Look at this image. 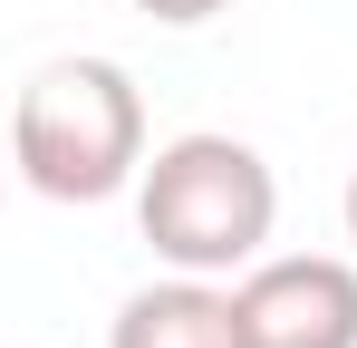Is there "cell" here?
Here are the masks:
<instances>
[{
	"mask_svg": "<svg viewBox=\"0 0 357 348\" xmlns=\"http://www.w3.org/2000/svg\"><path fill=\"white\" fill-rule=\"evenodd\" d=\"M135 223L155 242V261L203 271V281H232V271H251V261L271 252L280 184L261 165V145L193 126V136H174V145L145 155V174H135Z\"/></svg>",
	"mask_w": 357,
	"mask_h": 348,
	"instance_id": "1",
	"label": "cell"
},
{
	"mask_svg": "<svg viewBox=\"0 0 357 348\" xmlns=\"http://www.w3.org/2000/svg\"><path fill=\"white\" fill-rule=\"evenodd\" d=\"M20 184L49 203H107L145 174V97L116 58H49L10 107Z\"/></svg>",
	"mask_w": 357,
	"mask_h": 348,
	"instance_id": "2",
	"label": "cell"
},
{
	"mask_svg": "<svg viewBox=\"0 0 357 348\" xmlns=\"http://www.w3.org/2000/svg\"><path fill=\"white\" fill-rule=\"evenodd\" d=\"M232 300L251 348H357V261H328V252L251 261Z\"/></svg>",
	"mask_w": 357,
	"mask_h": 348,
	"instance_id": "3",
	"label": "cell"
},
{
	"mask_svg": "<svg viewBox=\"0 0 357 348\" xmlns=\"http://www.w3.org/2000/svg\"><path fill=\"white\" fill-rule=\"evenodd\" d=\"M107 348H251V339H241V300H232L222 281L174 271V281L135 290V300L116 310Z\"/></svg>",
	"mask_w": 357,
	"mask_h": 348,
	"instance_id": "4",
	"label": "cell"
},
{
	"mask_svg": "<svg viewBox=\"0 0 357 348\" xmlns=\"http://www.w3.org/2000/svg\"><path fill=\"white\" fill-rule=\"evenodd\" d=\"M145 20H165V29H203V20H222L232 0H135Z\"/></svg>",
	"mask_w": 357,
	"mask_h": 348,
	"instance_id": "5",
	"label": "cell"
},
{
	"mask_svg": "<svg viewBox=\"0 0 357 348\" xmlns=\"http://www.w3.org/2000/svg\"><path fill=\"white\" fill-rule=\"evenodd\" d=\"M348 242H357V174H348Z\"/></svg>",
	"mask_w": 357,
	"mask_h": 348,
	"instance_id": "6",
	"label": "cell"
}]
</instances>
